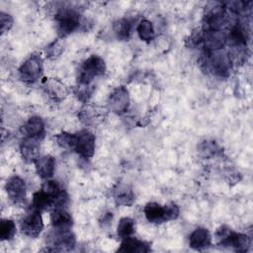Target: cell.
<instances>
[{"mask_svg": "<svg viewBox=\"0 0 253 253\" xmlns=\"http://www.w3.org/2000/svg\"><path fill=\"white\" fill-rule=\"evenodd\" d=\"M231 59L229 54L221 49L207 51L203 56L202 65L207 71L217 75V76H227L231 68Z\"/></svg>", "mask_w": 253, "mask_h": 253, "instance_id": "obj_1", "label": "cell"}, {"mask_svg": "<svg viewBox=\"0 0 253 253\" xmlns=\"http://www.w3.org/2000/svg\"><path fill=\"white\" fill-rule=\"evenodd\" d=\"M215 239L218 245L231 247L238 252H246L251 244L250 238L246 234L234 232L227 226H220L217 228Z\"/></svg>", "mask_w": 253, "mask_h": 253, "instance_id": "obj_2", "label": "cell"}, {"mask_svg": "<svg viewBox=\"0 0 253 253\" xmlns=\"http://www.w3.org/2000/svg\"><path fill=\"white\" fill-rule=\"evenodd\" d=\"M106 64L102 57L91 55L80 66L78 72V82L82 86H88L95 77L104 74Z\"/></svg>", "mask_w": 253, "mask_h": 253, "instance_id": "obj_3", "label": "cell"}, {"mask_svg": "<svg viewBox=\"0 0 253 253\" xmlns=\"http://www.w3.org/2000/svg\"><path fill=\"white\" fill-rule=\"evenodd\" d=\"M55 21L58 33L61 36H67L79 27L80 15L74 8H60L55 15Z\"/></svg>", "mask_w": 253, "mask_h": 253, "instance_id": "obj_4", "label": "cell"}, {"mask_svg": "<svg viewBox=\"0 0 253 253\" xmlns=\"http://www.w3.org/2000/svg\"><path fill=\"white\" fill-rule=\"evenodd\" d=\"M71 150L77 152L85 158L93 156L95 151V136L89 130L83 129L76 133H72V148Z\"/></svg>", "mask_w": 253, "mask_h": 253, "instance_id": "obj_5", "label": "cell"}, {"mask_svg": "<svg viewBox=\"0 0 253 253\" xmlns=\"http://www.w3.org/2000/svg\"><path fill=\"white\" fill-rule=\"evenodd\" d=\"M47 244L50 251H68L75 245V236L70 229H54L47 237Z\"/></svg>", "mask_w": 253, "mask_h": 253, "instance_id": "obj_6", "label": "cell"}, {"mask_svg": "<svg viewBox=\"0 0 253 253\" xmlns=\"http://www.w3.org/2000/svg\"><path fill=\"white\" fill-rule=\"evenodd\" d=\"M43 229V222L41 215V211L32 208L21 220L22 232L31 238L38 237Z\"/></svg>", "mask_w": 253, "mask_h": 253, "instance_id": "obj_7", "label": "cell"}, {"mask_svg": "<svg viewBox=\"0 0 253 253\" xmlns=\"http://www.w3.org/2000/svg\"><path fill=\"white\" fill-rule=\"evenodd\" d=\"M42 71V60L37 55L30 56L20 67V77L24 82L33 83L37 81Z\"/></svg>", "mask_w": 253, "mask_h": 253, "instance_id": "obj_8", "label": "cell"}, {"mask_svg": "<svg viewBox=\"0 0 253 253\" xmlns=\"http://www.w3.org/2000/svg\"><path fill=\"white\" fill-rule=\"evenodd\" d=\"M228 36L225 31L207 30L202 32V42L207 51H213L221 49L226 42Z\"/></svg>", "mask_w": 253, "mask_h": 253, "instance_id": "obj_9", "label": "cell"}, {"mask_svg": "<svg viewBox=\"0 0 253 253\" xmlns=\"http://www.w3.org/2000/svg\"><path fill=\"white\" fill-rule=\"evenodd\" d=\"M108 106L116 114L125 113L129 106V96L126 88L124 86L116 88L109 97Z\"/></svg>", "mask_w": 253, "mask_h": 253, "instance_id": "obj_10", "label": "cell"}, {"mask_svg": "<svg viewBox=\"0 0 253 253\" xmlns=\"http://www.w3.org/2000/svg\"><path fill=\"white\" fill-rule=\"evenodd\" d=\"M5 189L9 199L14 204H21L24 202L26 197V184L22 178L18 176L11 177L8 179Z\"/></svg>", "mask_w": 253, "mask_h": 253, "instance_id": "obj_11", "label": "cell"}, {"mask_svg": "<svg viewBox=\"0 0 253 253\" xmlns=\"http://www.w3.org/2000/svg\"><path fill=\"white\" fill-rule=\"evenodd\" d=\"M53 229H70L73 219L65 207H54L50 212Z\"/></svg>", "mask_w": 253, "mask_h": 253, "instance_id": "obj_12", "label": "cell"}, {"mask_svg": "<svg viewBox=\"0 0 253 253\" xmlns=\"http://www.w3.org/2000/svg\"><path fill=\"white\" fill-rule=\"evenodd\" d=\"M21 131L25 137L40 139L44 134V123L40 117H32L24 124Z\"/></svg>", "mask_w": 253, "mask_h": 253, "instance_id": "obj_13", "label": "cell"}, {"mask_svg": "<svg viewBox=\"0 0 253 253\" xmlns=\"http://www.w3.org/2000/svg\"><path fill=\"white\" fill-rule=\"evenodd\" d=\"M20 152L22 158L28 162L32 163L40 157V143L39 139L25 137L20 144Z\"/></svg>", "mask_w": 253, "mask_h": 253, "instance_id": "obj_14", "label": "cell"}, {"mask_svg": "<svg viewBox=\"0 0 253 253\" xmlns=\"http://www.w3.org/2000/svg\"><path fill=\"white\" fill-rule=\"evenodd\" d=\"M211 243L210 231L205 227H197L189 236V244L196 250L208 248Z\"/></svg>", "mask_w": 253, "mask_h": 253, "instance_id": "obj_15", "label": "cell"}, {"mask_svg": "<svg viewBox=\"0 0 253 253\" xmlns=\"http://www.w3.org/2000/svg\"><path fill=\"white\" fill-rule=\"evenodd\" d=\"M35 167L38 175L42 179H49L52 177L55 169V160L50 155L39 157L35 161Z\"/></svg>", "mask_w": 253, "mask_h": 253, "instance_id": "obj_16", "label": "cell"}, {"mask_svg": "<svg viewBox=\"0 0 253 253\" xmlns=\"http://www.w3.org/2000/svg\"><path fill=\"white\" fill-rule=\"evenodd\" d=\"M144 214L149 222L161 223L167 221L165 206L162 207L157 203H148L144 207Z\"/></svg>", "mask_w": 253, "mask_h": 253, "instance_id": "obj_17", "label": "cell"}, {"mask_svg": "<svg viewBox=\"0 0 253 253\" xmlns=\"http://www.w3.org/2000/svg\"><path fill=\"white\" fill-rule=\"evenodd\" d=\"M118 251L124 253H145L150 251V246L148 243L130 236L123 240Z\"/></svg>", "mask_w": 253, "mask_h": 253, "instance_id": "obj_18", "label": "cell"}, {"mask_svg": "<svg viewBox=\"0 0 253 253\" xmlns=\"http://www.w3.org/2000/svg\"><path fill=\"white\" fill-rule=\"evenodd\" d=\"M114 200L117 205L122 207H129L134 202V195L128 185L121 184L114 190Z\"/></svg>", "mask_w": 253, "mask_h": 253, "instance_id": "obj_19", "label": "cell"}, {"mask_svg": "<svg viewBox=\"0 0 253 253\" xmlns=\"http://www.w3.org/2000/svg\"><path fill=\"white\" fill-rule=\"evenodd\" d=\"M44 89L46 94L53 100L59 101L66 97L67 89L64 84L56 79H48L45 81Z\"/></svg>", "mask_w": 253, "mask_h": 253, "instance_id": "obj_20", "label": "cell"}, {"mask_svg": "<svg viewBox=\"0 0 253 253\" xmlns=\"http://www.w3.org/2000/svg\"><path fill=\"white\" fill-rule=\"evenodd\" d=\"M56 206V201L47 195L42 190H40L39 192L35 193L33 196L32 201V208L35 210H38L40 211L47 210L49 208H54Z\"/></svg>", "mask_w": 253, "mask_h": 253, "instance_id": "obj_21", "label": "cell"}, {"mask_svg": "<svg viewBox=\"0 0 253 253\" xmlns=\"http://www.w3.org/2000/svg\"><path fill=\"white\" fill-rule=\"evenodd\" d=\"M132 23L128 19H120L114 23V31L117 37L121 40H127L130 36Z\"/></svg>", "mask_w": 253, "mask_h": 253, "instance_id": "obj_22", "label": "cell"}, {"mask_svg": "<svg viewBox=\"0 0 253 253\" xmlns=\"http://www.w3.org/2000/svg\"><path fill=\"white\" fill-rule=\"evenodd\" d=\"M134 220L130 217H123L117 227L118 236L122 239L130 237L134 233Z\"/></svg>", "mask_w": 253, "mask_h": 253, "instance_id": "obj_23", "label": "cell"}, {"mask_svg": "<svg viewBox=\"0 0 253 253\" xmlns=\"http://www.w3.org/2000/svg\"><path fill=\"white\" fill-rule=\"evenodd\" d=\"M137 33L139 38L142 41L145 42H150L154 39L155 36V32H154V28L153 25L150 21L148 20H142L140 21V23L137 26Z\"/></svg>", "mask_w": 253, "mask_h": 253, "instance_id": "obj_24", "label": "cell"}, {"mask_svg": "<svg viewBox=\"0 0 253 253\" xmlns=\"http://www.w3.org/2000/svg\"><path fill=\"white\" fill-rule=\"evenodd\" d=\"M16 233V224L11 219H3L0 223V237L2 240H10Z\"/></svg>", "mask_w": 253, "mask_h": 253, "instance_id": "obj_25", "label": "cell"}, {"mask_svg": "<svg viewBox=\"0 0 253 253\" xmlns=\"http://www.w3.org/2000/svg\"><path fill=\"white\" fill-rule=\"evenodd\" d=\"M200 151L205 157H210L215 154L217 151V146L213 141H205L200 145Z\"/></svg>", "mask_w": 253, "mask_h": 253, "instance_id": "obj_26", "label": "cell"}, {"mask_svg": "<svg viewBox=\"0 0 253 253\" xmlns=\"http://www.w3.org/2000/svg\"><path fill=\"white\" fill-rule=\"evenodd\" d=\"M0 24H1V32L4 33L12 27L13 19L10 15H8L4 12H1L0 13Z\"/></svg>", "mask_w": 253, "mask_h": 253, "instance_id": "obj_27", "label": "cell"}]
</instances>
